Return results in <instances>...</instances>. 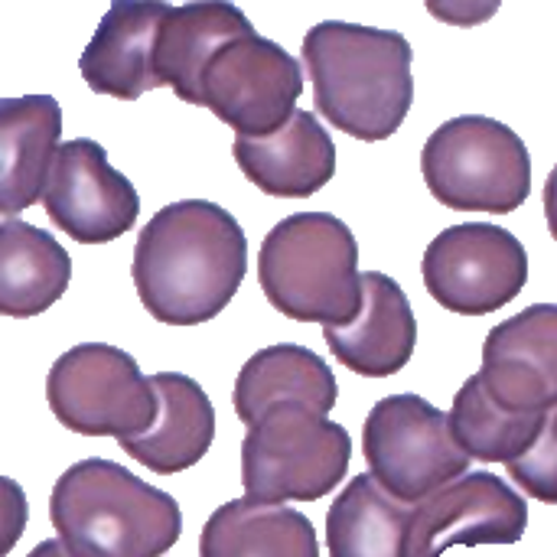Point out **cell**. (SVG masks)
Here are the masks:
<instances>
[{
  "instance_id": "cell-13",
  "label": "cell",
  "mask_w": 557,
  "mask_h": 557,
  "mask_svg": "<svg viewBox=\"0 0 557 557\" xmlns=\"http://www.w3.org/2000/svg\"><path fill=\"white\" fill-rule=\"evenodd\" d=\"M486 392L516 414L557 408V304H532L490 330L483 346Z\"/></svg>"
},
{
  "instance_id": "cell-9",
  "label": "cell",
  "mask_w": 557,
  "mask_h": 557,
  "mask_svg": "<svg viewBox=\"0 0 557 557\" xmlns=\"http://www.w3.org/2000/svg\"><path fill=\"white\" fill-rule=\"evenodd\" d=\"M304 91L300 62L258 33L225 42L209 62L199 108H209L238 137H271L290 117Z\"/></svg>"
},
{
  "instance_id": "cell-15",
  "label": "cell",
  "mask_w": 557,
  "mask_h": 557,
  "mask_svg": "<svg viewBox=\"0 0 557 557\" xmlns=\"http://www.w3.org/2000/svg\"><path fill=\"white\" fill-rule=\"evenodd\" d=\"M330 352L356 375L388 379L398 375L418 343V320L401 284L382 271L362 274V310L346 326H326Z\"/></svg>"
},
{
  "instance_id": "cell-26",
  "label": "cell",
  "mask_w": 557,
  "mask_h": 557,
  "mask_svg": "<svg viewBox=\"0 0 557 557\" xmlns=\"http://www.w3.org/2000/svg\"><path fill=\"white\" fill-rule=\"evenodd\" d=\"M493 10H499V3H486L483 10H473V7L467 10V7H450V3L447 7H434L431 3V13H437V16H444V20H450L457 26H473L476 20H486Z\"/></svg>"
},
{
  "instance_id": "cell-1",
  "label": "cell",
  "mask_w": 557,
  "mask_h": 557,
  "mask_svg": "<svg viewBox=\"0 0 557 557\" xmlns=\"http://www.w3.org/2000/svg\"><path fill=\"white\" fill-rule=\"evenodd\" d=\"M248 271V238L235 215L209 199L157 209L134 245V287L144 310L166 326L215 320Z\"/></svg>"
},
{
  "instance_id": "cell-6",
  "label": "cell",
  "mask_w": 557,
  "mask_h": 557,
  "mask_svg": "<svg viewBox=\"0 0 557 557\" xmlns=\"http://www.w3.org/2000/svg\"><path fill=\"white\" fill-rule=\"evenodd\" d=\"M352 460L349 431L307 405L264 411L242 441V486L264 503H317L330 496Z\"/></svg>"
},
{
  "instance_id": "cell-28",
  "label": "cell",
  "mask_w": 557,
  "mask_h": 557,
  "mask_svg": "<svg viewBox=\"0 0 557 557\" xmlns=\"http://www.w3.org/2000/svg\"><path fill=\"white\" fill-rule=\"evenodd\" d=\"M26 557H72L69 555V548L62 545V542H52V539H46V542H39L33 552Z\"/></svg>"
},
{
  "instance_id": "cell-23",
  "label": "cell",
  "mask_w": 557,
  "mask_h": 557,
  "mask_svg": "<svg viewBox=\"0 0 557 557\" xmlns=\"http://www.w3.org/2000/svg\"><path fill=\"white\" fill-rule=\"evenodd\" d=\"M408 509L411 506L388 496L372 473H359L330 506V557H401Z\"/></svg>"
},
{
  "instance_id": "cell-5",
  "label": "cell",
  "mask_w": 557,
  "mask_h": 557,
  "mask_svg": "<svg viewBox=\"0 0 557 557\" xmlns=\"http://www.w3.org/2000/svg\"><path fill=\"white\" fill-rule=\"evenodd\" d=\"M431 196L454 212L509 215L532 193V157L522 137L496 117L460 114L444 121L421 150Z\"/></svg>"
},
{
  "instance_id": "cell-8",
  "label": "cell",
  "mask_w": 557,
  "mask_h": 557,
  "mask_svg": "<svg viewBox=\"0 0 557 557\" xmlns=\"http://www.w3.org/2000/svg\"><path fill=\"white\" fill-rule=\"evenodd\" d=\"M52 418L82 437L144 434L157 418V395L137 359L108 343H82L62 352L46 379Z\"/></svg>"
},
{
  "instance_id": "cell-17",
  "label": "cell",
  "mask_w": 557,
  "mask_h": 557,
  "mask_svg": "<svg viewBox=\"0 0 557 557\" xmlns=\"http://www.w3.org/2000/svg\"><path fill=\"white\" fill-rule=\"evenodd\" d=\"M150 388L157 395V418L144 434L124 441L121 450L140 467L173 476L209 454L215 441V408L199 382L180 372L150 375Z\"/></svg>"
},
{
  "instance_id": "cell-10",
  "label": "cell",
  "mask_w": 557,
  "mask_h": 557,
  "mask_svg": "<svg viewBox=\"0 0 557 557\" xmlns=\"http://www.w3.org/2000/svg\"><path fill=\"white\" fill-rule=\"evenodd\" d=\"M428 294L450 313L486 317L512 304L529 281L522 242L499 225L467 222L444 228L421 261Z\"/></svg>"
},
{
  "instance_id": "cell-19",
  "label": "cell",
  "mask_w": 557,
  "mask_h": 557,
  "mask_svg": "<svg viewBox=\"0 0 557 557\" xmlns=\"http://www.w3.org/2000/svg\"><path fill=\"white\" fill-rule=\"evenodd\" d=\"M248 33H255V26L235 3L206 0V3L173 7L163 20L160 42H157L160 88L166 85L186 104H199L202 75L209 62L215 59V52L225 42L248 36Z\"/></svg>"
},
{
  "instance_id": "cell-25",
  "label": "cell",
  "mask_w": 557,
  "mask_h": 557,
  "mask_svg": "<svg viewBox=\"0 0 557 557\" xmlns=\"http://www.w3.org/2000/svg\"><path fill=\"white\" fill-rule=\"evenodd\" d=\"M509 476L512 483L522 486L525 496L545 506H557V408L548 411L545 428L532 444V450L522 454L516 463H509Z\"/></svg>"
},
{
  "instance_id": "cell-2",
  "label": "cell",
  "mask_w": 557,
  "mask_h": 557,
  "mask_svg": "<svg viewBox=\"0 0 557 557\" xmlns=\"http://www.w3.org/2000/svg\"><path fill=\"white\" fill-rule=\"evenodd\" d=\"M317 111L356 140H388L414 104L411 42L395 29L326 20L304 36Z\"/></svg>"
},
{
  "instance_id": "cell-7",
  "label": "cell",
  "mask_w": 557,
  "mask_h": 557,
  "mask_svg": "<svg viewBox=\"0 0 557 557\" xmlns=\"http://www.w3.org/2000/svg\"><path fill=\"white\" fill-rule=\"evenodd\" d=\"M362 454L375 483L405 506H418L470 473L450 414L421 395L382 398L362 428Z\"/></svg>"
},
{
  "instance_id": "cell-22",
  "label": "cell",
  "mask_w": 557,
  "mask_h": 557,
  "mask_svg": "<svg viewBox=\"0 0 557 557\" xmlns=\"http://www.w3.org/2000/svg\"><path fill=\"white\" fill-rule=\"evenodd\" d=\"M72 281L69 251L42 228L3 219L0 228V313L26 320L62 300Z\"/></svg>"
},
{
  "instance_id": "cell-3",
  "label": "cell",
  "mask_w": 557,
  "mask_h": 557,
  "mask_svg": "<svg viewBox=\"0 0 557 557\" xmlns=\"http://www.w3.org/2000/svg\"><path fill=\"white\" fill-rule=\"evenodd\" d=\"M49 519L72 557H163L183 532L170 493L101 457L78 460L55 480Z\"/></svg>"
},
{
  "instance_id": "cell-24",
  "label": "cell",
  "mask_w": 557,
  "mask_h": 557,
  "mask_svg": "<svg viewBox=\"0 0 557 557\" xmlns=\"http://www.w3.org/2000/svg\"><path fill=\"white\" fill-rule=\"evenodd\" d=\"M548 414H516L506 411L483 385L480 375H470L454 398L450 424L460 447L480 463H516L532 450L545 428Z\"/></svg>"
},
{
  "instance_id": "cell-12",
  "label": "cell",
  "mask_w": 557,
  "mask_h": 557,
  "mask_svg": "<svg viewBox=\"0 0 557 557\" xmlns=\"http://www.w3.org/2000/svg\"><path fill=\"white\" fill-rule=\"evenodd\" d=\"M46 215L78 245H104L127 235L140 215L134 183L108 163L98 140L75 137L55 153L46 193Z\"/></svg>"
},
{
  "instance_id": "cell-20",
  "label": "cell",
  "mask_w": 557,
  "mask_h": 557,
  "mask_svg": "<svg viewBox=\"0 0 557 557\" xmlns=\"http://www.w3.org/2000/svg\"><path fill=\"white\" fill-rule=\"evenodd\" d=\"M336 379L330 366L307 346L297 343H277L261 352H255L238 379H235V414L245 428L264 418L268 408L297 401L313 408L317 414H330L336 408Z\"/></svg>"
},
{
  "instance_id": "cell-18",
  "label": "cell",
  "mask_w": 557,
  "mask_h": 557,
  "mask_svg": "<svg viewBox=\"0 0 557 557\" xmlns=\"http://www.w3.org/2000/svg\"><path fill=\"white\" fill-rule=\"evenodd\" d=\"M62 137V108L52 95L0 101V212L13 219L42 199Z\"/></svg>"
},
{
  "instance_id": "cell-27",
  "label": "cell",
  "mask_w": 557,
  "mask_h": 557,
  "mask_svg": "<svg viewBox=\"0 0 557 557\" xmlns=\"http://www.w3.org/2000/svg\"><path fill=\"white\" fill-rule=\"evenodd\" d=\"M545 219H548V232L557 242V166L548 173V183H545Z\"/></svg>"
},
{
  "instance_id": "cell-16",
  "label": "cell",
  "mask_w": 557,
  "mask_h": 557,
  "mask_svg": "<svg viewBox=\"0 0 557 557\" xmlns=\"http://www.w3.org/2000/svg\"><path fill=\"white\" fill-rule=\"evenodd\" d=\"M232 153L245 180L277 199H307L336 176V144L304 108L271 137H235Z\"/></svg>"
},
{
  "instance_id": "cell-14",
  "label": "cell",
  "mask_w": 557,
  "mask_h": 557,
  "mask_svg": "<svg viewBox=\"0 0 557 557\" xmlns=\"http://www.w3.org/2000/svg\"><path fill=\"white\" fill-rule=\"evenodd\" d=\"M170 10L173 7L163 0L111 3L78 59L85 85L95 95L117 101H137L140 95L160 88L157 42Z\"/></svg>"
},
{
  "instance_id": "cell-4",
  "label": "cell",
  "mask_w": 557,
  "mask_h": 557,
  "mask_svg": "<svg viewBox=\"0 0 557 557\" xmlns=\"http://www.w3.org/2000/svg\"><path fill=\"white\" fill-rule=\"evenodd\" d=\"M258 284L287 320L346 326L362 310L356 235L330 212L287 215L261 242Z\"/></svg>"
},
{
  "instance_id": "cell-21",
  "label": "cell",
  "mask_w": 557,
  "mask_h": 557,
  "mask_svg": "<svg viewBox=\"0 0 557 557\" xmlns=\"http://www.w3.org/2000/svg\"><path fill=\"white\" fill-rule=\"evenodd\" d=\"M199 557H320V545L304 512L245 496L209 516Z\"/></svg>"
},
{
  "instance_id": "cell-11",
  "label": "cell",
  "mask_w": 557,
  "mask_h": 557,
  "mask_svg": "<svg viewBox=\"0 0 557 557\" xmlns=\"http://www.w3.org/2000/svg\"><path fill=\"white\" fill-rule=\"evenodd\" d=\"M525 529L529 503L496 473L476 470L408 509L401 557H441L454 545H516Z\"/></svg>"
}]
</instances>
